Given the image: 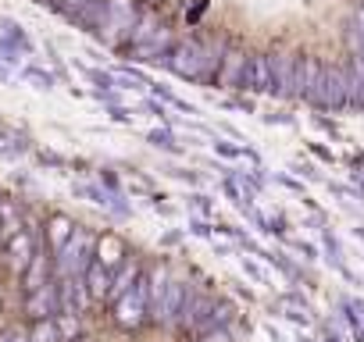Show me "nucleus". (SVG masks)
I'll use <instances>...</instances> for the list:
<instances>
[{"mask_svg":"<svg viewBox=\"0 0 364 342\" xmlns=\"http://www.w3.org/2000/svg\"><path fill=\"white\" fill-rule=\"evenodd\" d=\"M93 250H97V239L82 228H75V236L68 239V246L54 257V271L58 278H82V271L90 267L93 260Z\"/></svg>","mask_w":364,"mask_h":342,"instance_id":"obj_1","label":"nucleus"},{"mask_svg":"<svg viewBox=\"0 0 364 342\" xmlns=\"http://www.w3.org/2000/svg\"><path fill=\"white\" fill-rule=\"evenodd\" d=\"M150 317V278L143 275L132 292H125L118 303H114V324L125 328V331H136L143 321Z\"/></svg>","mask_w":364,"mask_h":342,"instance_id":"obj_2","label":"nucleus"},{"mask_svg":"<svg viewBox=\"0 0 364 342\" xmlns=\"http://www.w3.org/2000/svg\"><path fill=\"white\" fill-rule=\"evenodd\" d=\"M139 18H143V11H139L136 0H107L104 36H107V40H114V43L122 40V47H129V40H132V33H136Z\"/></svg>","mask_w":364,"mask_h":342,"instance_id":"obj_3","label":"nucleus"},{"mask_svg":"<svg viewBox=\"0 0 364 342\" xmlns=\"http://www.w3.org/2000/svg\"><path fill=\"white\" fill-rule=\"evenodd\" d=\"M164 68L175 72L178 79L200 82V75H204V43H200V40H182V43H175L171 54L164 57Z\"/></svg>","mask_w":364,"mask_h":342,"instance_id":"obj_4","label":"nucleus"},{"mask_svg":"<svg viewBox=\"0 0 364 342\" xmlns=\"http://www.w3.org/2000/svg\"><path fill=\"white\" fill-rule=\"evenodd\" d=\"M268 61H272V96L293 100L296 96V65H300V57L289 54V50H272Z\"/></svg>","mask_w":364,"mask_h":342,"instance_id":"obj_5","label":"nucleus"},{"mask_svg":"<svg viewBox=\"0 0 364 342\" xmlns=\"http://www.w3.org/2000/svg\"><path fill=\"white\" fill-rule=\"evenodd\" d=\"M350 104V79H346V68L339 65H325V79H321V100L318 107L325 111H339Z\"/></svg>","mask_w":364,"mask_h":342,"instance_id":"obj_6","label":"nucleus"},{"mask_svg":"<svg viewBox=\"0 0 364 342\" xmlns=\"http://www.w3.org/2000/svg\"><path fill=\"white\" fill-rule=\"evenodd\" d=\"M36 246H40V239H36V232H29V228H22L18 236H11V239L4 243V264H8V271L26 275V267H29Z\"/></svg>","mask_w":364,"mask_h":342,"instance_id":"obj_7","label":"nucleus"},{"mask_svg":"<svg viewBox=\"0 0 364 342\" xmlns=\"http://www.w3.org/2000/svg\"><path fill=\"white\" fill-rule=\"evenodd\" d=\"M247 65H250V54L236 43H229L225 57H222V68H218V86L222 89H243L247 82Z\"/></svg>","mask_w":364,"mask_h":342,"instance_id":"obj_8","label":"nucleus"},{"mask_svg":"<svg viewBox=\"0 0 364 342\" xmlns=\"http://www.w3.org/2000/svg\"><path fill=\"white\" fill-rule=\"evenodd\" d=\"M26 314H29L33 321H54V317L61 314V289H58V282H50V285H43V289H36V292H29V296H26Z\"/></svg>","mask_w":364,"mask_h":342,"instance_id":"obj_9","label":"nucleus"},{"mask_svg":"<svg viewBox=\"0 0 364 342\" xmlns=\"http://www.w3.org/2000/svg\"><path fill=\"white\" fill-rule=\"evenodd\" d=\"M186 292H190L186 282L171 278L168 289H164V296H161V307L150 314V321H157V324H178V317H182V303H186Z\"/></svg>","mask_w":364,"mask_h":342,"instance_id":"obj_10","label":"nucleus"},{"mask_svg":"<svg viewBox=\"0 0 364 342\" xmlns=\"http://www.w3.org/2000/svg\"><path fill=\"white\" fill-rule=\"evenodd\" d=\"M75 197H82V200H90V204H97V207H107V211L118 214V218H129V214H132V207L125 204L122 193H111V189L93 186V182H79V186H75Z\"/></svg>","mask_w":364,"mask_h":342,"instance_id":"obj_11","label":"nucleus"},{"mask_svg":"<svg viewBox=\"0 0 364 342\" xmlns=\"http://www.w3.org/2000/svg\"><path fill=\"white\" fill-rule=\"evenodd\" d=\"M50 271H54V253L40 243V246H36V253H33V260H29V267H26V275H22L26 292H36V289L50 285Z\"/></svg>","mask_w":364,"mask_h":342,"instance_id":"obj_12","label":"nucleus"},{"mask_svg":"<svg viewBox=\"0 0 364 342\" xmlns=\"http://www.w3.org/2000/svg\"><path fill=\"white\" fill-rule=\"evenodd\" d=\"M243 89H250V93H272V61H268V54H250Z\"/></svg>","mask_w":364,"mask_h":342,"instance_id":"obj_13","label":"nucleus"},{"mask_svg":"<svg viewBox=\"0 0 364 342\" xmlns=\"http://www.w3.org/2000/svg\"><path fill=\"white\" fill-rule=\"evenodd\" d=\"M111 278H114V275H111V271H107V267H104L97 257H93V260H90V267L82 271L86 296H90V299H97V303H100V299H107V292H111Z\"/></svg>","mask_w":364,"mask_h":342,"instance_id":"obj_14","label":"nucleus"},{"mask_svg":"<svg viewBox=\"0 0 364 342\" xmlns=\"http://www.w3.org/2000/svg\"><path fill=\"white\" fill-rule=\"evenodd\" d=\"M93 257H97L107 271H114V267H122V264H125V243H122L114 232H107V236H100V239H97Z\"/></svg>","mask_w":364,"mask_h":342,"instance_id":"obj_15","label":"nucleus"},{"mask_svg":"<svg viewBox=\"0 0 364 342\" xmlns=\"http://www.w3.org/2000/svg\"><path fill=\"white\" fill-rule=\"evenodd\" d=\"M65 18H72V22L82 26L86 33H104V22H107V0H97V4L79 8V11H72V15H65Z\"/></svg>","mask_w":364,"mask_h":342,"instance_id":"obj_16","label":"nucleus"},{"mask_svg":"<svg viewBox=\"0 0 364 342\" xmlns=\"http://www.w3.org/2000/svg\"><path fill=\"white\" fill-rule=\"evenodd\" d=\"M22 232V211L11 197H0V246Z\"/></svg>","mask_w":364,"mask_h":342,"instance_id":"obj_17","label":"nucleus"},{"mask_svg":"<svg viewBox=\"0 0 364 342\" xmlns=\"http://www.w3.org/2000/svg\"><path fill=\"white\" fill-rule=\"evenodd\" d=\"M72 236H75V225H72L65 214H54V218L47 221V243H50L47 250H50L54 257L68 246V239H72Z\"/></svg>","mask_w":364,"mask_h":342,"instance_id":"obj_18","label":"nucleus"},{"mask_svg":"<svg viewBox=\"0 0 364 342\" xmlns=\"http://www.w3.org/2000/svg\"><path fill=\"white\" fill-rule=\"evenodd\" d=\"M139 278H143V271H139V264H136V260H132V264H122V267H118V275L111 278V292H107V299H111V303H118L125 292H132V285H136Z\"/></svg>","mask_w":364,"mask_h":342,"instance_id":"obj_19","label":"nucleus"},{"mask_svg":"<svg viewBox=\"0 0 364 342\" xmlns=\"http://www.w3.org/2000/svg\"><path fill=\"white\" fill-rule=\"evenodd\" d=\"M29 342H65L58 317H54V321H33V328H29Z\"/></svg>","mask_w":364,"mask_h":342,"instance_id":"obj_20","label":"nucleus"},{"mask_svg":"<svg viewBox=\"0 0 364 342\" xmlns=\"http://www.w3.org/2000/svg\"><path fill=\"white\" fill-rule=\"evenodd\" d=\"M146 143L157 146V150H164V153H182V146H178V139H175L171 128H150L146 132Z\"/></svg>","mask_w":364,"mask_h":342,"instance_id":"obj_21","label":"nucleus"},{"mask_svg":"<svg viewBox=\"0 0 364 342\" xmlns=\"http://www.w3.org/2000/svg\"><path fill=\"white\" fill-rule=\"evenodd\" d=\"M0 29H4V40H8V43H15L22 54H33V43H29V36L22 33V26H18V22H11V18H0Z\"/></svg>","mask_w":364,"mask_h":342,"instance_id":"obj_22","label":"nucleus"},{"mask_svg":"<svg viewBox=\"0 0 364 342\" xmlns=\"http://www.w3.org/2000/svg\"><path fill=\"white\" fill-rule=\"evenodd\" d=\"M18 79H22V82H29V86H36V89H54V75H50V72H43V68H22V72H18Z\"/></svg>","mask_w":364,"mask_h":342,"instance_id":"obj_23","label":"nucleus"},{"mask_svg":"<svg viewBox=\"0 0 364 342\" xmlns=\"http://www.w3.org/2000/svg\"><path fill=\"white\" fill-rule=\"evenodd\" d=\"M243 150H247V146H232V143H222V139H215V153H222V157H229V160L243 157Z\"/></svg>","mask_w":364,"mask_h":342,"instance_id":"obj_24","label":"nucleus"},{"mask_svg":"<svg viewBox=\"0 0 364 342\" xmlns=\"http://www.w3.org/2000/svg\"><path fill=\"white\" fill-rule=\"evenodd\" d=\"M243 271H247V275H250L254 282H261V285L268 282V275H264V267H261V264H254L250 257H243Z\"/></svg>","mask_w":364,"mask_h":342,"instance_id":"obj_25","label":"nucleus"},{"mask_svg":"<svg viewBox=\"0 0 364 342\" xmlns=\"http://www.w3.org/2000/svg\"><path fill=\"white\" fill-rule=\"evenodd\" d=\"M190 204H193V211H197V214H204V218L211 214V197L197 193V197H190Z\"/></svg>","mask_w":364,"mask_h":342,"instance_id":"obj_26","label":"nucleus"},{"mask_svg":"<svg viewBox=\"0 0 364 342\" xmlns=\"http://www.w3.org/2000/svg\"><path fill=\"white\" fill-rule=\"evenodd\" d=\"M197 342H232V335H229L225 328H218V331H208V335H197Z\"/></svg>","mask_w":364,"mask_h":342,"instance_id":"obj_27","label":"nucleus"},{"mask_svg":"<svg viewBox=\"0 0 364 342\" xmlns=\"http://www.w3.org/2000/svg\"><path fill=\"white\" fill-rule=\"evenodd\" d=\"M0 342H29V331H18V328H8V331H0Z\"/></svg>","mask_w":364,"mask_h":342,"instance_id":"obj_28","label":"nucleus"},{"mask_svg":"<svg viewBox=\"0 0 364 342\" xmlns=\"http://www.w3.org/2000/svg\"><path fill=\"white\" fill-rule=\"evenodd\" d=\"M190 232H193V236H200V239H211V236H215V228H211L208 221H200V218L190 225Z\"/></svg>","mask_w":364,"mask_h":342,"instance_id":"obj_29","label":"nucleus"},{"mask_svg":"<svg viewBox=\"0 0 364 342\" xmlns=\"http://www.w3.org/2000/svg\"><path fill=\"white\" fill-rule=\"evenodd\" d=\"M90 4H97V0H65V15H72L79 8H90Z\"/></svg>","mask_w":364,"mask_h":342,"instance_id":"obj_30","label":"nucleus"},{"mask_svg":"<svg viewBox=\"0 0 364 342\" xmlns=\"http://www.w3.org/2000/svg\"><path fill=\"white\" fill-rule=\"evenodd\" d=\"M289 246H293V250H300V253H304L307 260H314V257H318V250H314L311 243H289Z\"/></svg>","mask_w":364,"mask_h":342,"instance_id":"obj_31","label":"nucleus"},{"mask_svg":"<svg viewBox=\"0 0 364 342\" xmlns=\"http://www.w3.org/2000/svg\"><path fill=\"white\" fill-rule=\"evenodd\" d=\"M171 175H175V179H182V182H190V186H193V182H200L197 171H171Z\"/></svg>","mask_w":364,"mask_h":342,"instance_id":"obj_32","label":"nucleus"},{"mask_svg":"<svg viewBox=\"0 0 364 342\" xmlns=\"http://www.w3.org/2000/svg\"><path fill=\"white\" fill-rule=\"evenodd\" d=\"M353 29L360 33V40H364V8H357L353 11Z\"/></svg>","mask_w":364,"mask_h":342,"instance_id":"obj_33","label":"nucleus"},{"mask_svg":"<svg viewBox=\"0 0 364 342\" xmlns=\"http://www.w3.org/2000/svg\"><path fill=\"white\" fill-rule=\"evenodd\" d=\"M279 182H282L286 189H296V193H304V186H300L296 179H289V175H279Z\"/></svg>","mask_w":364,"mask_h":342,"instance_id":"obj_34","label":"nucleus"},{"mask_svg":"<svg viewBox=\"0 0 364 342\" xmlns=\"http://www.w3.org/2000/svg\"><path fill=\"white\" fill-rule=\"evenodd\" d=\"M150 4H161V0H150Z\"/></svg>","mask_w":364,"mask_h":342,"instance_id":"obj_35","label":"nucleus"}]
</instances>
